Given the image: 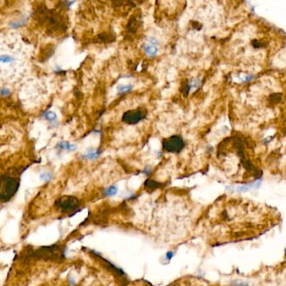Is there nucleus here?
Masks as SVG:
<instances>
[{
  "mask_svg": "<svg viewBox=\"0 0 286 286\" xmlns=\"http://www.w3.org/2000/svg\"><path fill=\"white\" fill-rule=\"evenodd\" d=\"M142 47H143V51L145 52V54L150 57H155L158 53V47L156 45H151L148 42L144 43Z\"/></svg>",
  "mask_w": 286,
  "mask_h": 286,
  "instance_id": "5",
  "label": "nucleus"
},
{
  "mask_svg": "<svg viewBox=\"0 0 286 286\" xmlns=\"http://www.w3.org/2000/svg\"><path fill=\"white\" fill-rule=\"evenodd\" d=\"M144 185H145V186H146L147 188L155 189V188H157L158 186H159V183L155 182V180H147L146 181H145V183H144Z\"/></svg>",
  "mask_w": 286,
  "mask_h": 286,
  "instance_id": "10",
  "label": "nucleus"
},
{
  "mask_svg": "<svg viewBox=\"0 0 286 286\" xmlns=\"http://www.w3.org/2000/svg\"><path fill=\"white\" fill-rule=\"evenodd\" d=\"M118 91L119 93L123 94V93H127L133 90V86L131 84H127V85H119L118 86Z\"/></svg>",
  "mask_w": 286,
  "mask_h": 286,
  "instance_id": "8",
  "label": "nucleus"
},
{
  "mask_svg": "<svg viewBox=\"0 0 286 286\" xmlns=\"http://www.w3.org/2000/svg\"><path fill=\"white\" fill-rule=\"evenodd\" d=\"M43 117H44L46 120L50 121V122H55V121L57 119L56 114L55 113H53V112H51V111H48V112L45 113L43 114Z\"/></svg>",
  "mask_w": 286,
  "mask_h": 286,
  "instance_id": "9",
  "label": "nucleus"
},
{
  "mask_svg": "<svg viewBox=\"0 0 286 286\" xmlns=\"http://www.w3.org/2000/svg\"><path fill=\"white\" fill-rule=\"evenodd\" d=\"M25 22H26V20H22L18 21V22H12V23H10V26L13 28H19V27H21L25 25Z\"/></svg>",
  "mask_w": 286,
  "mask_h": 286,
  "instance_id": "12",
  "label": "nucleus"
},
{
  "mask_svg": "<svg viewBox=\"0 0 286 286\" xmlns=\"http://www.w3.org/2000/svg\"><path fill=\"white\" fill-rule=\"evenodd\" d=\"M100 154H101V151H100V150H92V149H90V150H88V151L86 152V154H84L83 158H86V159H96L97 158L99 157Z\"/></svg>",
  "mask_w": 286,
  "mask_h": 286,
  "instance_id": "7",
  "label": "nucleus"
},
{
  "mask_svg": "<svg viewBox=\"0 0 286 286\" xmlns=\"http://www.w3.org/2000/svg\"><path fill=\"white\" fill-rule=\"evenodd\" d=\"M14 61V59L11 56H8V55L0 56V62H2V63H10Z\"/></svg>",
  "mask_w": 286,
  "mask_h": 286,
  "instance_id": "11",
  "label": "nucleus"
},
{
  "mask_svg": "<svg viewBox=\"0 0 286 286\" xmlns=\"http://www.w3.org/2000/svg\"><path fill=\"white\" fill-rule=\"evenodd\" d=\"M185 143L180 136H171L163 142V148L164 150L170 153H178L184 148Z\"/></svg>",
  "mask_w": 286,
  "mask_h": 286,
  "instance_id": "2",
  "label": "nucleus"
},
{
  "mask_svg": "<svg viewBox=\"0 0 286 286\" xmlns=\"http://www.w3.org/2000/svg\"><path fill=\"white\" fill-rule=\"evenodd\" d=\"M20 186V180L11 176H3L0 178V200H8L12 197Z\"/></svg>",
  "mask_w": 286,
  "mask_h": 286,
  "instance_id": "1",
  "label": "nucleus"
},
{
  "mask_svg": "<svg viewBox=\"0 0 286 286\" xmlns=\"http://www.w3.org/2000/svg\"><path fill=\"white\" fill-rule=\"evenodd\" d=\"M41 178L42 180L47 181V180H50L52 178V175H51L50 173H44V174H42L41 176Z\"/></svg>",
  "mask_w": 286,
  "mask_h": 286,
  "instance_id": "14",
  "label": "nucleus"
},
{
  "mask_svg": "<svg viewBox=\"0 0 286 286\" xmlns=\"http://www.w3.org/2000/svg\"><path fill=\"white\" fill-rule=\"evenodd\" d=\"M117 188L115 186H110L108 189H107L105 194L107 196H114L115 194L117 193Z\"/></svg>",
  "mask_w": 286,
  "mask_h": 286,
  "instance_id": "13",
  "label": "nucleus"
},
{
  "mask_svg": "<svg viewBox=\"0 0 286 286\" xmlns=\"http://www.w3.org/2000/svg\"><path fill=\"white\" fill-rule=\"evenodd\" d=\"M57 148L62 149H65V150H68V151H74V150L77 149V145L70 143L68 142H62V143H58Z\"/></svg>",
  "mask_w": 286,
  "mask_h": 286,
  "instance_id": "6",
  "label": "nucleus"
},
{
  "mask_svg": "<svg viewBox=\"0 0 286 286\" xmlns=\"http://www.w3.org/2000/svg\"><path fill=\"white\" fill-rule=\"evenodd\" d=\"M146 117V112L137 109L126 112L123 116V121L128 124H136Z\"/></svg>",
  "mask_w": 286,
  "mask_h": 286,
  "instance_id": "4",
  "label": "nucleus"
},
{
  "mask_svg": "<svg viewBox=\"0 0 286 286\" xmlns=\"http://www.w3.org/2000/svg\"><path fill=\"white\" fill-rule=\"evenodd\" d=\"M56 205L64 212L72 211L79 206V200L73 196H63L56 200Z\"/></svg>",
  "mask_w": 286,
  "mask_h": 286,
  "instance_id": "3",
  "label": "nucleus"
},
{
  "mask_svg": "<svg viewBox=\"0 0 286 286\" xmlns=\"http://www.w3.org/2000/svg\"><path fill=\"white\" fill-rule=\"evenodd\" d=\"M173 255H174V254H173V253H172V252H170V253H168V254H167V258H168V259H170V258H172Z\"/></svg>",
  "mask_w": 286,
  "mask_h": 286,
  "instance_id": "16",
  "label": "nucleus"
},
{
  "mask_svg": "<svg viewBox=\"0 0 286 286\" xmlns=\"http://www.w3.org/2000/svg\"><path fill=\"white\" fill-rule=\"evenodd\" d=\"M0 94L2 95V96H8L9 94V90L7 89V88H2L1 91H0Z\"/></svg>",
  "mask_w": 286,
  "mask_h": 286,
  "instance_id": "15",
  "label": "nucleus"
}]
</instances>
